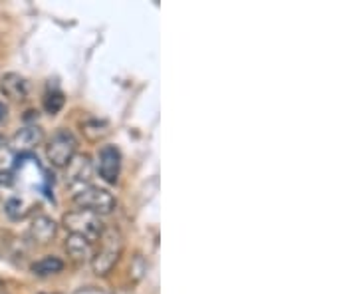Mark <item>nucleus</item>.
<instances>
[{"label":"nucleus","instance_id":"nucleus-1","mask_svg":"<svg viewBox=\"0 0 357 294\" xmlns=\"http://www.w3.org/2000/svg\"><path fill=\"white\" fill-rule=\"evenodd\" d=\"M102 247L91 256V269L96 274H107L114 269L123 251V239L117 229H105L102 233Z\"/></svg>","mask_w":357,"mask_h":294},{"label":"nucleus","instance_id":"nucleus-2","mask_svg":"<svg viewBox=\"0 0 357 294\" xmlns=\"http://www.w3.org/2000/svg\"><path fill=\"white\" fill-rule=\"evenodd\" d=\"M64 227L70 230V235H77L84 237L86 241H98L102 237V233L105 230L103 221L100 215L86 211V209H74L70 213H66L62 219Z\"/></svg>","mask_w":357,"mask_h":294},{"label":"nucleus","instance_id":"nucleus-3","mask_svg":"<svg viewBox=\"0 0 357 294\" xmlns=\"http://www.w3.org/2000/svg\"><path fill=\"white\" fill-rule=\"evenodd\" d=\"M77 152V138L70 131V129H58L52 135L50 143L46 147V155L50 159L54 167H68L70 161L76 157Z\"/></svg>","mask_w":357,"mask_h":294},{"label":"nucleus","instance_id":"nucleus-4","mask_svg":"<svg viewBox=\"0 0 357 294\" xmlns=\"http://www.w3.org/2000/svg\"><path fill=\"white\" fill-rule=\"evenodd\" d=\"M77 209H86L96 215H109L115 209V197L103 187L88 185L74 195Z\"/></svg>","mask_w":357,"mask_h":294},{"label":"nucleus","instance_id":"nucleus-5","mask_svg":"<svg viewBox=\"0 0 357 294\" xmlns=\"http://www.w3.org/2000/svg\"><path fill=\"white\" fill-rule=\"evenodd\" d=\"M100 177L107 183H117L121 171V154L115 145H103L100 152Z\"/></svg>","mask_w":357,"mask_h":294},{"label":"nucleus","instance_id":"nucleus-6","mask_svg":"<svg viewBox=\"0 0 357 294\" xmlns=\"http://www.w3.org/2000/svg\"><path fill=\"white\" fill-rule=\"evenodd\" d=\"M91 179V161L88 155H77L68 166V185L76 191L88 187Z\"/></svg>","mask_w":357,"mask_h":294},{"label":"nucleus","instance_id":"nucleus-7","mask_svg":"<svg viewBox=\"0 0 357 294\" xmlns=\"http://www.w3.org/2000/svg\"><path fill=\"white\" fill-rule=\"evenodd\" d=\"M0 91L14 102H20L28 96V82H26V78L14 74V72L4 74L0 78Z\"/></svg>","mask_w":357,"mask_h":294},{"label":"nucleus","instance_id":"nucleus-8","mask_svg":"<svg viewBox=\"0 0 357 294\" xmlns=\"http://www.w3.org/2000/svg\"><path fill=\"white\" fill-rule=\"evenodd\" d=\"M42 140H44V129L40 126H28V128H22L14 133L10 145L22 154V152H30L32 147H36Z\"/></svg>","mask_w":357,"mask_h":294},{"label":"nucleus","instance_id":"nucleus-9","mask_svg":"<svg viewBox=\"0 0 357 294\" xmlns=\"http://www.w3.org/2000/svg\"><path fill=\"white\" fill-rule=\"evenodd\" d=\"M56 233H58L56 221L46 217V215H38V217L32 221V225H30V237L40 244L50 243L52 239L56 237Z\"/></svg>","mask_w":357,"mask_h":294},{"label":"nucleus","instance_id":"nucleus-10","mask_svg":"<svg viewBox=\"0 0 357 294\" xmlns=\"http://www.w3.org/2000/svg\"><path fill=\"white\" fill-rule=\"evenodd\" d=\"M66 253L72 256L74 260H86L88 256H91V243L86 241L84 237L70 235L66 239Z\"/></svg>","mask_w":357,"mask_h":294},{"label":"nucleus","instance_id":"nucleus-11","mask_svg":"<svg viewBox=\"0 0 357 294\" xmlns=\"http://www.w3.org/2000/svg\"><path fill=\"white\" fill-rule=\"evenodd\" d=\"M64 270V260L58 256H44L32 265V274L36 277H52Z\"/></svg>","mask_w":357,"mask_h":294},{"label":"nucleus","instance_id":"nucleus-12","mask_svg":"<svg viewBox=\"0 0 357 294\" xmlns=\"http://www.w3.org/2000/svg\"><path fill=\"white\" fill-rule=\"evenodd\" d=\"M44 105H46V112H48V114H58V112L62 110V105H64V96H62L60 91H52V94L46 96Z\"/></svg>","mask_w":357,"mask_h":294},{"label":"nucleus","instance_id":"nucleus-13","mask_svg":"<svg viewBox=\"0 0 357 294\" xmlns=\"http://www.w3.org/2000/svg\"><path fill=\"white\" fill-rule=\"evenodd\" d=\"M22 207H24V203H22L20 199H10V201L6 203V207H4V211H6V215L10 219H20L24 217Z\"/></svg>","mask_w":357,"mask_h":294},{"label":"nucleus","instance_id":"nucleus-14","mask_svg":"<svg viewBox=\"0 0 357 294\" xmlns=\"http://www.w3.org/2000/svg\"><path fill=\"white\" fill-rule=\"evenodd\" d=\"M13 173L8 171H0V185H13Z\"/></svg>","mask_w":357,"mask_h":294},{"label":"nucleus","instance_id":"nucleus-15","mask_svg":"<svg viewBox=\"0 0 357 294\" xmlns=\"http://www.w3.org/2000/svg\"><path fill=\"white\" fill-rule=\"evenodd\" d=\"M6 117H8V108H6V103L0 102V126L6 122Z\"/></svg>","mask_w":357,"mask_h":294},{"label":"nucleus","instance_id":"nucleus-16","mask_svg":"<svg viewBox=\"0 0 357 294\" xmlns=\"http://www.w3.org/2000/svg\"><path fill=\"white\" fill-rule=\"evenodd\" d=\"M4 145H6V140H4V138L0 135V147H4Z\"/></svg>","mask_w":357,"mask_h":294}]
</instances>
